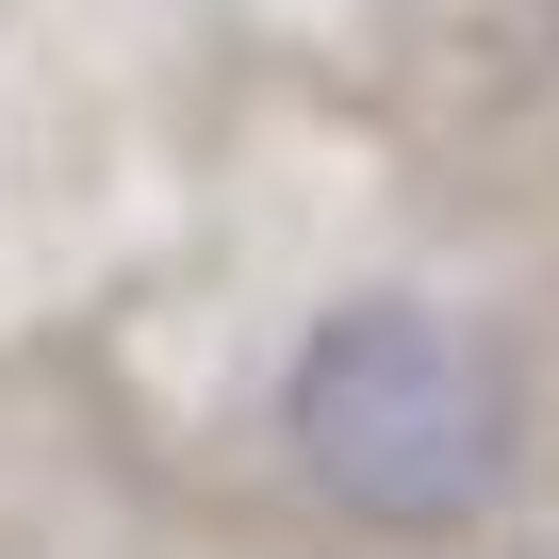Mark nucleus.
I'll list each match as a JSON object with an SVG mask.
<instances>
[{
	"label": "nucleus",
	"mask_w": 559,
	"mask_h": 559,
	"mask_svg": "<svg viewBox=\"0 0 559 559\" xmlns=\"http://www.w3.org/2000/svg\"><path fill=\"white\" fill-rule=\"evenodd\" d=\"M280 461L362 543H477L526 477V362L412 280H362L280 362Z\"/></svg>",
	"instance_id": "nucleus-1"
}]
</instances>
